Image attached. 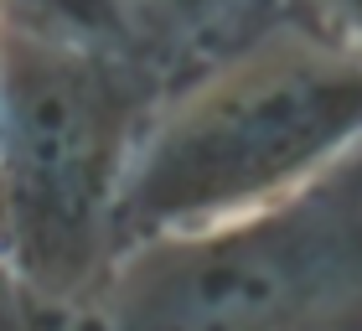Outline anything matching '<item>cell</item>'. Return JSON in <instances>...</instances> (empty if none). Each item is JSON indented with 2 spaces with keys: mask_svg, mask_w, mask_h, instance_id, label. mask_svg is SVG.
<instances>
[{
  "mask_svg": "<svg viewBox=\"0 0 362 331\" xmlns=\"http://www.w3.org/2000/svg\"><path fill=\"white\" fill-rule=\"evenodd\" d=\"M145 47L176 78L238 47L243 37L264 31L279 16H300L290 0H135Z\"/></svg>",
  "mask_w": 362,
  "mask_h": 331,
  "instance_id": "4",
  "label": "cell"
},
{
  "mask_svg": "<svg viewBox=\"0 0 362 331\" xmlns=\"http://www.w3.org/2000/svg\"><path fill=\"white\" fill-rule=\"evenodd\" d=\"M357 145L362 42L310 16H279L176 78L156 104L114 212V259L279 202Z\"/></svg>",
  "mask_w": 362,
  "mask_h": 331,
  "instance_id": "2",
  "label": "cell"
},
{
  "mask_svg": "<svg viewBox=\"0 0 362 331\" xmlns=\"http://www.w3.org/2000/svg\"><path fill=\"white\" fill-rule=\"evenodd\" d=\"M6 26L83 42V47L151 52L145 31H140V16H135V0H6Z\"/></svg>",
  "mask_w": 362,
  "mask_h": 331,
  "instance_id": "5",
  "label": "cell"
},
{
  "mask_svg": "<svg viewBox=\"0 0 362 331\" xmlns=\"http://www.w3.org/2000/svg\"><path fill=\"white\" fill-rule=\"evenodd\" d=\"M300 16H310V21H321V26H337V31H347V37L362 42V0H290Z\"/></svg>",
  "mask_w": 362,
  "mask_h": 331,
  "instance_id": "6",
  "label": "cell"
},
{
  "mask_svg": "<svg viewBox=\"0 0 362 331\" xmlns=\"http://www.w3.org/2000/svg\"><path fill=\"white\" fill-rule=\"evenodd\" d=\"M171 73L151 52L0 31L6 331H73L114 269V212Z\"/></svg>",
  "mask_w": 362,
  "mask_h": 331,
  "instance_id": "1",
  "label": "cell"
},
{
  "mask_svg": "<svg viewBox=\"0 0 362 331\" xmlns=\"http://www.w3.org/2000/svg\"><path fill=\"white\" fill-rule=\"evenodd\" d=\"M73 331H362V145L279 202L124 248Z\"/></svg>",
  "mask_w": 362,
  "mask_h": 331,
  "instance_id": "3",
  "label": "cell"
}]
</instances>
